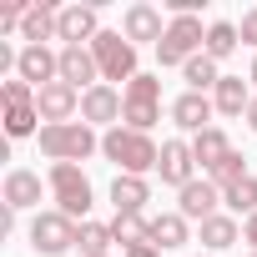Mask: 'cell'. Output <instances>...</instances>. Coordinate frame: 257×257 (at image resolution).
Segmentation results:
<instances>
[{
    "mask_svg": "<svg viewBox=\"0 0 257 257\" xmlns=\"http://www.w3.org/2000/svg\"><path fill=\"white\" fill-rule=\"evenodd\" d=\"M101 157L121 172V177H152L162 162V147L147 132H132V126H111L101 132Z\"/></svg>",
    "mask_w": 257,
    "mask_h": 257,
    "instance_id": "obj_1",
    "label": "cell"
},
{
    "mask_svg": "<svg viewBox=\"0 0 257 257\" xmlns=\"http://www.w3.org/2000/svg\"><path fill=\"white\" fill-rule=\"evenodd\" d=\"M36 147H41V157L56 167V162H91L96 152H101V137H96V126H86V121H61V126H41V137H36Z\"/></svg>",
    "mask_w": 257,
    "mask_h": 257,
    "instance_id": "obj_2",
    "label": "cell"
},
{
    "mask_svg": "<svg viewBox=\"0 0 257 257\" xmlns=\"http://www.w3.org/2000/svg\"><path fill=\"white\" fill-rule=\"evenodd\" d=\"M46 187H51V202H56V212H66L71 222H91L96 187H91V177H86L76 162H56V167L46 172Z\"/></svg>",
    "mask_w": 257,
    "mask_h": 257,
    "instance_id": "obj_3",
    "label": "cell"
},
{
    "mask_svg": "<svg viewBox=\"0 0 257 257\" xmlns=\"http://www.w3.org/2000/svg\"><path fill=\"white\" fill-rule=\"evenodd\" d=\"M121 126H132V132H147L152 137V126L162 121V76H137L132 86H121Z\"/></svg>",
    "mask_w": 257,
    "mask_h": 257,
    "instance_id": "obj_4",
    "label": "cell"
},
{
    "mask_svg": "<svg viewBox=\"0 0 257 257\" xmlns=\"http://www.w3.org/2000/svg\"><path fill=\"white\" fill-rule=\"evenodd\" d=\"M26 237H31V252H36V257H66V252L76 247V237H81V222H71L66 212L46 207V212L31 217Z\"/></svg>",
    "mask_w": 257,
    "mask_h": 257,
    "instance_id": "obj_5",
    "label": "cell"
},
{
    "mask_svg": "<svg viewBox=\"0 0 257 257\" xmlns=\"http://www.w3.org/2000/svg\"><path fill=\"white\" fill-rule=\"evenodd\" d=\"M91 56H96V71H101V81L111 86V81H126V86H132L142 71H137V46L132 41H126L121 31H101L96 41H91Z\"/></svg>",
    "mask_w": 257,
    "mask_h": 257,
    "instance_id": "obj_6",
    "label": "cell"
},
{
    "mask_svg": "<svg viewBox=\"0 0 257 257\" xmlns=\"http://www.w3.org/2000/svg\"><path fill=\"white\" fill-rule=\"evenodd\" d=\"M202 46H207L202 16H172V26H167V36H162V46H157V61H162V71H167V66L182 71L192 56H202Z\"/></svg>",
    "mask_w": 257,
    "mask_h": 257,
    "instance_id": "obj_7",
    "label": "cell"
},
{
    "mask_svg": "<svg viewBox=\"0 0 257 257\" xmlns=\"http://www.w3.org/2000/svg\"><path fill=\"white\" fill-rule=\"evenodd\" d=\"M167 26H172V21H167L157 6H147V0H137V6H126V11H121V36L132 41L137 51H142V46H162Z\"/></svg>",
    "mask_w": 257,
    "mask_h": 257,
    "instance_id": "obj_8",
    "label": "cell"
},
{
    "mask_svg": "<svg viewBox=\"0 0 257 257\" xmlns=\"http://www.w3.org/2000/svg\"><path fill=\"white\" fill-rule=\"evenodd\" d=\"M157 177H162V187H172V192H182L187 182H197V157H192V142H187V137H172V142H162Z\"/></svg>",
    "mask_w": 257,
    "mask_h": 257,
    "instance_id": "obj_9",
    "label": "cell"
},
{
    "mask_svg": "<svg viewBox=\"0 0 257 257\" xmlns=\"http://www.w3.org/2000/svg\"><path fill=\"white\" fill-rule=\"evenodd\" d=\"M51 187H41V172H31V167H11L6 182H0V202L16 207V212H41V197Z\"/></svg>",
    "mask_w": 257,
    "mask_h": 257,
    "instance_id": "obj_10",
    "label": "cell"
},
{
    "mask_svg": "<svg viewBox=\"0 0 257 257\" xmlns=\"http://www.w3.org/2000/svg\"><path fill=\"white\" fill-rule=\"evenodd\" d=\"M177 212L187 217V222H207V217H217L222 212V187L212 182V177H197V182H187L182 192H177Z\"/></svg>",
    "mask_w": 257,
    "mask_h": 257,
    "instance_id": "obj_11",
    "label": "cell"
},
{
    "mask_svg": "<svg viewBox=\"0 0 257 257\" xmlns=\"http://www.w3.org/2000/svg\"><path fill=\"white\" fill-rule=\"evenodd\" d=\"M167 111H172V126H177V132H187V137H202L207 126H212V116H217L212 96H202V91H182Z\"/></svg>",
    "mask_w": 257,
    "mask_h": 257,
    "instance_id": "obj_12",
    "label": "cell"
},
{
    "mask_svg": "<svg viewBox=\"0 0 257 257\" xmlns=\"http://www.w3.org/2000/svg\"><path fill=\"white\" fill-rule=\"evenodd\" d=\"M121 91L116 86H91V91H81V121L86 126H106V132H111V126H121Z\"/></svg>",
    "mask_w": 257,
    "mask_h": 257,
    "instance_id": "obj_13",
    "label": "cell"
},
{
    "mask_svg": "<svg viewBox=\"0 0 257 257\" xmlns=\"http://www.w3.org/2000/svg\"><path fill=\"white\" fill-rule=\"evenodd\" d=\"M36 111H41V121H46V126L76 121V116H81V91H76V86H66V81H51V86H41Z\"/></svg>",
    "mask_w": 257,
    "mask_h": 257,
    "instance_id": "obj_14",
    "label": "cell"
},
{
    "mask_svg": "<svg viewBox=\"0 0 257 257\" xmlns=\"http://www.w3.org/2000/svg\"><path fill=\"white\" fill-rule=\"evenodd\" d=\"M106 26H101V11L96 6H61V46H91L96 36H101Z\"/></svg>",
    "mask_w": 257,
    "mask_h": 257,
    "instance_id": "obj_15",
    "label": "cell"
},
{
    "mask_svg": "<svg viewBox=\"0 0 257 257\" xmlns=\"http://www.w3.org/2000/svg\"><path fill=\"white\" fill-rule=\"evenodd\" d=\"M16 76L31 81L36 91L51 86V81H61V51H51V46H21V66H16Z\"/></svg>",
    "mask_w": 257,
    "mask_h": 257,
    "instance_id": "obj_16",
    "label": "cell"
},
{
    "mask_svg": "<svg viewBox=\"0 0 257 257\" xmlns=\"http://www.w3.org/2000/svg\"><path fill=\"white\" fill-rule=\"evenodd\" d=\"M56 51H61V81H66V86H76V91L101 86V71H96L91 46H56Z\"/></svg>",
    "mask_w": 257,
    "mask_h": 257,
    "instance_id": "obj_17",
    "label": "cell"
},
{
    "mask_svg": "<svg viewBox=\"0 0 257 257\" xmlns=\"http://www.w3.org/2000/svg\"><path fill=\"white\" fill-rule=\"evenodd\" d=\"M21 41H26V46L61 41V6H51V0H36V6L26 11V21H21Z\"/></svg>",
    "mask_w": 257,
    "mask_h": 257,
    "instance_id": "obj_18",
    "label": "cell"
},
{
    "mask_svg": "<svg viewBox=\"0 0 257 257\" xmlns=\"http://www.w3.org/2000/svg\"><path fill=\"white\" fill-rule=\"evenodd\" d=\"M252 81H242V76H222L217 81V91H212V106H217V116H247V106H252Z\"/></svg>",
    "mask_w": 257,
    "mask_h": 257,
    "instance_id": "obj_19",
    "label": "cell"
},
{
    "mask_svg": "<svg viewBox=\"0 0 257 257\" xmlns=\"http://www.w3.org/2000/svg\"><path fill=\"white\" fill-rule=\"evenodd\" d=\"M197 237H202L207 257H217V252H227V247L242 242V222H237L232 212H217V217H207V222L197 227Z\"/></svg>",
    "mask_w": 257,
    "mask_h": 257,
    "instance_id": "obj_20",
    "label": "cell"
},
{
    "mask_svg": "<svg viewBox=\"0 0 257 257\" xmlns=\"http://www.w3.org/2000/svg\"><path fill=\"white\" fill-rule=\"evenodd\" d=\"M232 152H237V147L227 142V132H222V126H207L202 137H192V157H197V167H202L207 177H212V172H217Z\"/></svg>",
    "mask_w": 257,
    "mask_h": 257,
    "instance_id": "obj_21",
    "label": "cell"
},
{
    "mask_svg": "<svg viewBox=\"0 0 257 257\" xmlns=\"http://www.w3.org/2000/svg\"><path fill=\"white\" fill-rule=\"evenodd\" d=\"M152 242H157L162 252H177V247H187V242H192V222L172 207V212L152 217Z\"/></svg>",
    "mask_w": 257,
    "mask_h": 257,
    "instance_id": "obj_22",
    "label": "cell"
},
{
    "mask_svg": "<svg viewBox=\"0 0 257 257\" xmlns=\"http://www.w3.org/2000/svg\"><path fill=\"white\" fill-rule=\"evenodd\" d=\"M147 202H152V182L147 177H121L116 172V182H111V207L116 212H147Z\"/></svg>",
    "mask_w": 257,
    "mask_h": 257,
    "instance_id": "obj_23",
    "label": "cell"
},
{
    "mask_svg": "<svg viewBox=\"0 0 257 257\" xmlns=\"http://www.w3.org/2000/svg\"><path fill=\"white\" fill-rule=\"evenodd\" d=\"M111 237L121 242V252L126 247H142V242H152V217L147 212H116L111 217Z\"/></svg>",
    "mask_w": 257,
    "mask_h": 257,
    "instance_id": "obj_24",
    "label": "cell"
},
{
    "mask_svg": "<svg viewBox=\"0 0 257 257\" xmlns=\"http://www.w3.org/2000/svg\"><path fill=\"white\" fill-rule=\"evenodd\" d=\"M182 81H187V91H202V96H212V91H217V81H222V71H217V61L202 51V56H192V61L182 66Z\"/></svg>",
    "mask_w": 257,
    "mask_h": 257,
    "instance_id": "obj_25",
    "label": "cell"
},
{
    "mask_svg": "<svg viewBox=\"0 0 257 257\" xmlns=\"http://www.w3.org/2000/svg\"><path fill=\"white\" fill-rule=\"evenodd\" d=\"M222 207H227L232 217H242V222H247V217L257 212V177L247 172L242 182H232V187H222Z\"/></svg>",
    "mask_w": 257,
    "mask_h": 257,
    "instance_id": "obj_26",
    "label": "cell"
},
{
    "mask_svg": "<svg viewBox=\"0 0 257 257\" xmlns=\"http://www.w3.org/2000/svg\"><path fill=\"white\" fill-rule=\"evenodd\" d=\"M237 46H242V36H237V21H212V26H207V46H202V51H207L217 66H222V61H227Z\"/></svg>",
    "mask_w": 257,
    "mask_h": 257,
    "instance_id": "obj_27",
    "label": "cell"
},
{
    "mask_svg": "<svg viewBox=\"0 0 257 257\" xmlns=\"http://www.w3.org/2000/svg\"><path fill=\"white\" fill-rule=\"evenodd\" d=\"M111 242H116V237H111V222H96V217H91V222H81V237H76L81 257H106V252H111Z\"/></svg>",
    "mask_w": 257,
    "mask_h": 257,
    "instance_id": "obj_28",
    "label": "cell"
},
{
    "mask_svg": "<svg viewBox=\"0 0 257 257\" xmlns=\"http://www.w3.org/2000/svg\"><path fill=\"white\" fill-rule=\"evenodd\" d=\"M41 111L36 106H16V111H6V137L11 142H26V137H41Z\"/></svg>",
    "mask_w": 257,
    "mask_h": 257,
    "instance_id": "obj_29",
    "label": "cell"
},
{
    "mask_svg": "<svg viewBox=\"0 0 257 257\" xmlns=\"http://www.w3.org/2000/svg\"><path fill=\"white\" fill-rule=\"evenodd\" d=\"M36 86L31 81H21V76H11V81H0V101H6V111H16V106H36Z\"/></svg>",
    "mask_w": 257,
    "mask_h": 257,
    "instance_id": "obj_30",
    "label": "cell"
},
{
    "mask_svg": "<svg viewBox=\"0 0 257 257\" xmlns=\"http://www.w3.org/2000/svg\"><path fill=\"white\" fill-rule=\"evenodd\" d=\"M242 177H247V157H242V152H232V157L212 172V182H217V187H232V182H242Z\"/></svg>",
    "mask_w": 257,
    "mask_h": 257,
    "instance_id": "obj_31",
    "label": "cell"
},
{
    "mask_svg": "<svg viewBox=\"0 0 257 257\" xmlns=\"http://www.w3.org/2000/svg\"><path fill=\"white\" fill-rule=\"evenodd\" d=\"M237 36H242V46H252V51H257V6L237 21Z\"/></svg>",
    "mask_w": 257,
    "mask_h": 257,
    "instance_id": "obj_32",
    "label": "cell"
},
{
    "mask_svg": "<svg viewBox=\"0 0 257 257\" xmlns=\"http://www.w3.org/2000/svg\"><path fill=\"white\" fill-rule=\"evenodd\" d=\"M16 227H21V212H16V207H0V232H6V237H11Z\"/></svg>",
    "mask_w": 257,
    "mask_h": 257,
    "instance_id": "obj_33",
    "label": "cell"
},
{
    "mask_svg": "<svg viewBox=\"0 0 257 257\" xmlns=\"http://www.w3.org/2000/svg\"><path fill=\"white\" fill-rule=\"evenodd\" d=\"M121 257H162V247H157V242H142V247H126Z\"/></svg>",
    "mask_w": 257,
    "mask_h": 257,
    "instance_id": "obj_34",
    "label": "cell"
},
{
    "mask_svg": "<svg viewBox=\"0 0 257 257\" xmlns=\"http://www.w3.org/2000/svg\"><path fill=\"white\" fill-rule=\"evenodd\" d=\"M242 242H247V247H252V252H257V212H252V217H247V222H242Z\"/></svg>",
    "mask_w": 257,
    "mask_h": 257,
    "instance_id": "obj_35",
    "label": "cell"
},
{
    "mask_svg": "<svg viewBox=\"0 0 257 257\" xmlns=\"http://www.w3.org/2000/svg\"><path fill=\"white\" fill-rule=\"evenodd\" d=\"M242 121H247V132H257V96H252V106H247V116H242Z\"/></svg>",
    "mask_w": 257,
    "mask_h": 257,
    "instance_id": "obj_36",
    "label": "cell"
},
{
    "mask_svg": "<svg viewBox=\"0 0 257 257\" xmlns=\"http://www.w3.org/2000/svg\"><path fill=\"white\" fill-rule=\"evenodd\" d=\"M247 81H252V91H257V56H252V71H247Z\"/></svg>",
    "mask_w": 257,
    "mask_h": 257,
    "instance_id": "obj_37",
    "label": "cell"
},
{
    "mask_svg": "<svg viewBox=\"0 0 257 257\" xmlns=\"http://www.w3.org/2000/svg\"><path fill=\"white\" fill-rule=\"evenodd\" d=\"M247 257H257V252H247Z\"/></svg>",
    "mask_w": 257,
    "mask_h": 257,
    "instance_id": "obj_38",
    "label": "cell"
},
{
    "mask_svg": "<svg viewBox=\"0 0 257 257\" xmlns=\"http://www.w3.org/2000/svg\"><path fill=\"white\" fill-rule=\"evenodd\" d=\"M106 257H111V252H106Z\"/></svg>",
    "mask_w": 257,
    "mask_h": 257,
    "instance_id": "obj_39",
    "label": "cell"
}]
</instances>
